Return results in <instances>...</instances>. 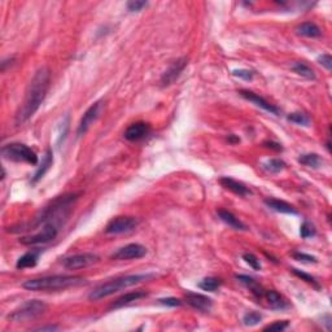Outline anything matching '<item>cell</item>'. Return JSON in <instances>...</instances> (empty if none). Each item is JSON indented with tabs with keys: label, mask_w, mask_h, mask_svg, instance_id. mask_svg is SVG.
<instances>
[{
	"label": "cell",
	"mask_w": 332,
	"mask_h": 332,
	"mask_svg": "<svg viewBox=\"0 0 332 332\" xmlns=\"http://www.w3.org/2000/svg\"><path fill=\"white\" fill-rule=\"evenodd\" d=\"M49 82H51V74H49L48 68L42 66L38 69L34 77L27 85L22 105L20 106L17 115H16V125H22L37 113V110L46 99L49 89Z\"/></svg>",
	"instance_id": "6da1fadb"
},
{
	"label": "cell",
	"mask_w": 332,
	"mask_h": 332,
	"mask_svg": "<svg viewBox=\"0 0 332 332\" xmlns=\"http://www.w3.org/2000/svg\"><path fill=\"white\" fill-rule=\"evenodd\" d=\"M78 196H79V193H66V195L59 196L53 201H51L48 205L44 206L33 222L22 225V229H18L17 231L37 230L48 224L54 225V226H58L60 229L68 219L69 214L73 209V204L77 201Z\"/></svg>",
	"instance_id": "7a4b0ae2"
},
{
	"label": "cell",
	"mask_w": 332,
	"mask_h": 332,
	"mask_svg": "<svg viewBox=\"0 0 332 332\" xmlns=\"http://www.w3.org/2000/svg\"><path fill=\"white\" fill-rule=\"evenodd\" d=\"M86 283V279L78 275H49L42 278H34L26 281L22 287L27 291L34 292H51V291H63L70 287H78Z\"/></svg>",
	"instance_id": "3957f363"
},
{
	"label": "cell",
	"mask_w": 332,
	"mask_h": 332,
	"mask_svg": "<svg viewBox=\"0 0 332 332\" xmlns=\"http://www.w3.org/2000/svg\"><path fill=\"white\" fill-rule=\"evenodd\" d=\"M153 276H155V274H134L112 279V281L100 284V286L96 287L94 291H91V293L89 295V298L92 301H99L101 300V298H105L110 295H115L116 292H118L121 289L129 288V287L135 286V284L137 283L148 281V279L153 278Z\"/></svg>",
	"instance_id": "277c9868"
},
{
	"label": "cell",
	"mask_w": 332,
	"mask_h": 332,
	"mask_svg": "<svg viewBox=\"0 0 332 332\" xmlns=\"http://www.w3.org/2000/svg\"><path fill=\"white\" fill-rule=\"evenodd\" d=\"M47 303L40 300H29L23 302L21 307L13 310L8 315V319L15 323H21V322H30L34 321L37 318L42 317L47 312Z\"/></svg>",
	"instance_id": "5b68a950"
},
{
	"label": "cell",
	"mask_w": 332,
	"mask_h": 332,
	"mask_svg": "<svg viewBox=\"0 0 332 332\" xmlns=\"http://www.w3.org/2000/svg\"><path fill=\"white\" fill-rule=\"evenodd\" d=\"M2 155L4 158L16 162H26L37 165L38 156L30 147L21 143H9L2 147Z\"/></svg>",
	"instance_id": "8992f818"
},
{
	"label": "cell",
	"mask_w": 332,
	"mask_h": 332,
	"mask_svg": "<svg viewBox=\"0 0 332 332\" xmlns=\"http://www.w3.org/2000/svg\"><path fill=\"white\" fill-rule=\"evenodd\" d=\"M59 231H60V229H59L58 226L48 224L46 225V226L42 227V229H40L38 232H35V234L21 238L20 243L27 246L43 245V244L49 243V241L54 240V239L58 238Z\"/></svg>",
	"instance_id": "52a82bcc"
},
{
	"label": "cell",
	"mask_w": 332,
	"mask_h": 332,
	"mask_svg": "<svg viewBox=\"0 0 332 332\" xmlns=\"http://www.w3.org/2000/svg\"><path fill=\"white\" fill-rule=\"evenodd\" d=\"M100 257L95 253H78V255L69 256L63 260V266L68 270H79L86 269L98 264Z\"/></svg>",
	"instance_id": "ba28073f"
},
{
	"label": "cell",
	"mask_w": 332,
	"mask_h": 332,
	"mask_svg": "<svg viewBox=\"0 0 332 332\" xmlns=\"http://www.w3.org/2000/svg\"><path fill=\"white\" fill-rule=\"evenodd\" d=\"M187 64H188V59L187 58H179L177 60L173 61L165 72L162 73L160 79V85L162 87L172 86L173 83L177 82L179 77L182 75L183 70L186 69Z\"/></svg>",
	"instance_id": "9c48e42d"
},
{
	"label": "cell",
	"mask_w": 332,
	"mask_h": 332,
	"mask_svg": "<svg viewBox=\"0 0 332 332\" xmlns=\"http://www.w3.org/2000/svg\"><path fill=\"white\" fill-rule=\"evenodd\" d=\"M103 110H104V103L101 100L94 103L89 109H87L86 112H85V115H83V117L80 118L79 125H78V129H77L78 136H82V135H85L87 131H89V129L94 125V122H96L98 118L100 117Z\"/></svg>",
	"instance_id": "30bf717a"
},
{
	"label": "cell",
	"mask_w": 332,
	"mask_h": 332,
	"mask_svg": "<svg viewBox=\"0 0 332 332\" xmlns=\"http://www.w3.org/2000/svg\"><path fill=\"white\" fill-rule=\"evenodd\" d=\"M139 225V220L135 217H116L105 227L106 234L120 235L132 231Z\"/></svg>",
	"instance_id": "8fae6325"
},
{
	"label": "cell",
	"mask_w": 332,
	"mask_h": 332,
	"mask_svg": "<svg viewBox=\"0 0 332 332\" xmlns=\"http://www.w3.org/2000/svg\"><path fill=\"white\" fill-rule=\"evenodd\" d=\"M147 255V248L139 243H131L122 248L117 249L112 255L113 260L126 261V260H139Z\"/></svg>",
	"instance_id": "7c38bea8"
},
{
	"label": "cell",
	"mask_w": 332,
	"mask_h": 332,
	"mask_svg": "<svg viewBox=\"0 0 332 332\" xmlns=\"http://www.w3.org/2000/svg\"><path fill=\"white\" fill-rule=\"evenodd\" d=\"M239 95H240L243 99L251 101V103H253L255 105L260 106L261 109H264V110H266V112L271 113V115L278 116L279 113H281V110H279L278 106L272 105L270 101H267L266 99L262 98V96H260V95L256 94V92L249 91V90H240V91H239Z\"/></svg>",
	"instance_id": "4fadbf2b"
},
{
	"label": "cell",
	"mask_w": 332,
	"mask_h": 332,
	"mask_svg": "<svg viewBox=\"0 0 332 332\" xmlns=\"http://www.w3.org/2000/svg\"><path fill=\"white\" fill-rule=\"evenodd\" d=\"M184 301L188 303L189 307L203 313H209L213 308V301L208 296H204L201 293L187 292L184 296Z\"/></svg>",
	"instance_id": "5bb4252c"
},
{
	"label": "cell",
	"mask_w": 332,
	"mask_h": 332,
	"mask_svg": "<svg viewBox=\"0 0 332 332\" xmlns=\"http://www.w3.org/2000/svg\"><path fill=\"white\" fill-rule=\"evenodd\" d=\"M151 132V126L147 122H135L131 123L126 130H125V139L129 142H139L143 141Z\"/></svg>",
	"instance_id": "9a60e30c"
},
{
	"label": "cell",
	"mask_w": 332,
	"mask_h": 332,
	"mask_svg": "<svg viewBox=\"0 0 332 332\" xmlns=\"http://www.w3.org/2000/svg\"><path fill=\"white\" fill-rule=\"evenodd\" d=\"M219 184L224 187V188L229 189V191H231L232 193L241 196V198H244V196H248L252 193V192H251V189H249L245 184L241 183V182H239V181H236V179H232V178H230V177L219 178Z\"/></svg>",
	"instance_id": "2e32d148"
},
{
	"label": "cell",
	"mask_w": 332,
	"mask_h": 332,
	"mask_svg": "<svg viewBox=\"0 0 332 332\" xmlns=\"http://www.w3.org/2000/svg\"><path fill=\"white\" fill-rule=\"evenodd\" d=\"M264 203L267 208H270L274 212L283 213V214H297L298 213L295 206L291 205V204L284 200H279V199L266 198L264 200Z\"/></svg>",
	"instance_id": "e0dca14e"
},
{
	"label": "cell",
	"mask_w": 332,
	"mask_h": 332,
	"mask_svg": "<svg viewBox=\"0 0 332 332\" xmlns=\"http://www.w3.org/2000/svg\"><path fill=\"white\" fill-rule=\"evenodd\" d=\"M262 297L266 298L267 303H269V307L274 310H283V309H287V308L289 307L286 298H284L281 293H278L276 291H274V289L265 291Z\"/></svg>",
	"instance_id": "ac0fdd59"
},
{
	"label": "cell",
	"mask_w": 332,
	"mask_h": 332,
	"mask_svg": "<svg viewBox=\"0 0 332 332\" xmlns=\"http://www.w3.org/2000/svg\"><path fill=\"white\" fill-rule=\"evenodd\" d=\"M217 214L220 220H224L225 224L229 225V226L232 227L234 230H238V231H246V230H248V227H246L239 218L235 217L231 212H229V210L218 209Z\"/></svg>",
	"instance_id": "d6986e66"
},
{
	"label": "cell",
	"mask_w": 332,
	"mask_h": 332,
	"mask_svg": "<svg viewBox=\"0 0 332 332\" xmlns=\"http://www.w3.org/2000/svg\"><path fill=\"white\" fill-rule=\"evenodd\" d=\"M147 296V292L144 291H135V292H129L126 295L121 296L120 298L115 301V302L110 305V309H120V308L126 307V305H130V303L135 302V301L141 300V298H144Z\"/></svg>",
	"instance_id": "ffe728a7"
},
{
	"label": "cell",
	"mask_w": 332,
	"mask_h": 332,
	"mask_svg": "<svg viewBox=\"0 0 332 332\" xmlns=\"http://www.w3.org/2000/svg\"><path fill=\"white\" fill-rule=\"evenodd\" d=\"M52 163H53V153H52L51 148H47L46 153H44L43 161H42V163H40V166L38 168L37 172H35V174L33 175L32 183H37V182H39L40 179L44 177V174L48 172L49 168L52 166Z\"/></svg>",
	"instance_id": "44dd1931"
},
{
	"label": "cell",
	"mask_w": 332,
	"mask_h": 332,
	"mask_svg": "<svg viewBox=\"0 0 332 332\" xmlns=\"http://www.w3.org/2000/svg\"><path fill=\"white\" fill-rule=\"evenodd\" d=\"M39 255H40L39 249H33V251H30V252L25 253V255L21 256V257L17 260L16 267H17V269H29V267H34L35 265L38 264Z\"/></svg>",
	"instance_id": "7402d4cb"
},
{
	"label": "cell",
	"mask_w": 332,
	"mask_h": 332,
	"mask_svg": "<svg viewBox=\"0 0 332 332\" xmlns=\"http://www.w3.org/2000/svg\"><path fill=\"white\" fill-rule=\"evenodd\" d=\"M296 32H297V34L301 35V37L307 38H319L322 35V30L319 29V26L314 22H310V21L298 25Z\"/></svg>",
	"instance_id": "603a6c76"
},
{
	"label": "cell",
	"mask_w": 332,
	"mask_h": 332,
	"mask_svg": "<svg viewBox=\"0 0 332 332\" xmlns=\"http://www.w3.org/2000/svg\"><path fill=\"white\" fill-rule=\"evenodd\" d=\"M235 278L238 279L240 283H243L244 286L248 287L251 291H252L253 295L256 296V297L258 298H262V296H264V289H262V287L260 286V284L257 283V282L255 281V279L252 278V276H248V275H235Z\"/></svg>",
	"instance_id": "cb8c5ba5"
},
{
	"label": "cell",
	"mask_w": 332,
	"mask_h": 332,
	"mask_svg": "<svg viewBox=\"0 0 332 332\" xmlns=\"http://www.w3.org/2000/svg\"><path fill=\"white\" fill-rule=\"evenodd\" d=\"M298 162L303 166H308V168L318 169L323 163V158L317 153H305V155H301L298 157Z\"/></svg>",
	"instance_id": "d4e9b609"
},
{
	"label": "cell",
	"mask_w": 332,
	"mask_h": 332,
	"mask_svg": "<svg viewBox=\"0 0 332 332\" xmlns=\"http://www.w3.org/2000/svg\"><path fill=\"white\" fill-rule=\"evenodd\" d=\"M286 162L281 158H270L266 162H264L262 168L266 170L267 173H271V174H278V173L283 172L286 169Z\"/></svg>",
	"instance_id": "484cf974"
},
{
	"label": "cell",
	"mask_w": 332,
	"mask_h": 332,
	"mask_svg": "<svg viewBox=\"0 0 332 332\" xmlns=\"http://www.w3.org/2000/svg\"><path fill=\"white\" fill-rule=\"evenodd\" d=\"M198 286L199 288H201L203 291H206V292H215V291L222 286V281L218 278H214V276H208V278H204Z\"/></svg>",
	"instance_id": "4316f807"
},
{
	"label": "cell",
	"mask_w": 332,
	"mask_h": 332,
	"mask_svg": "<svg viewBox=\"0 0 332 332\" xmlns=\"http://www.w3.org/2000/svg\"><path fill=\"white\" fill-rule=\"evenodd\" d=\"M292 70L296 74L301 75V77L307 78V79H315V73L309 65H307L305 63H295L292 65Z\"/></svg>",
	"instance_id": "83f0119b"
},
{
	"label": "cell",
	"mask_w": 332,
	"mask_h": 332,
	"mask_svg": "<svg viewBox=\"0 0 332 332\" xmlns=\"http://www.w3.org/2000/svg\"><path fill=\"white\" fill-rule=\"evenodd\" d=\"M287 118H288V121L296 123V125H300V126H309L310 125V117L307 113L293 112L291 115H288Z\"/></svg>",
	"instance_id": "f1b7e54d"
},
{
	"label": "cell",
	"mask_w": 332,
	"mask_h": 332,
	"mask_svg": "<svg viewBox=\"0 0 332 332\" xmlns=\"http://www.w3.org/2000/svg\"><path fill=\"white\" fill-rule=\"evenodd\" d=\"M315 235H317V230H315L314 225L309 220H303L302 225L300 226V236L302 239H309V238H314Z\"/></svg>",
	"instance_id": "f546056e"
},
{
	"label": "cell",
	"mask_w": 332,
	"mask_h": 332,
	"mask_svg": "<svg viewBox=\"0 0 332 332\" xmlns=\"http://www.w3.org/2000/svg\"><path fill=\"white\" fill-rule=\"evenodd\" d=\"M261 321H262V314L258 312H248L245 313L243 317V323L249 327L256 326V324L260 323Z\"/></svg>",
	"instance_id": "4dcf8cb0"
},
{
	"label": "cell",
	"mask_w": 332,
	"mask_h": 332,
	"mask_svg": "<svg viewBox=\"0 0 332 332\" xmlns=\"http://www.w3.org/2000/svg\"><path fill=\"white\" fill-rule=\"evenodd\" d=\"M292 272L296 275V276L301 278V281H305L307 283L312 284L314 288H317V289L321 288V286H319L318 281L314 278V276H313V275L308 274V272H303V271H301V270H297V269H292Z\"/></svg>",
	"instance_id": "1f68e13d"
},
{
	"label": "cell",
	"mask_w": 332,
	"mask_h": 332,
	"mask_svg": "<svg viewBox=\"0 0 332 332\" xmlns=\"http://www.w3.org/2000/svg\"><path fill=\"white\" fill-rule=\"evenodd\" d=\"M243 260L245 261L246 264L249 265V266L252 267L253 270H256V271H258V270H261V262L260 260H258L257 257H256L253 253H244L243 255Z\"/></svg>",
	"instance_id": "d6a6232c"
},
{
	"label": "cell",
	"mask_w": 332,
	"mask_h": 332,
	"mask_svg": "<svg viewBox=\"0 0 332 332\" xmlns=\"http://www.w3.org/2000/svg\"><path fill=\"white\" fill-rule=\"evenodd\" d=\"M232 75L244 80H252L253 77H255V73L252 70H249V69H235V70H232Z\"/></svg>",
	"instance_id": "836d02e7"
},
{
	"label": "cell",
	"mask_w": 332,
	"mask_h": 332,
	"mask_svg": "<svg viewBox=\"0 0 332 332\" xmlns=\"http://www.w3.org/2000/svg\"><path fill=\"white\" fill-rule=\"evenodd\" d=\"M147 6H148V2H144V0H130L126 4L130 12H141Z\"/></svg>",
	"instance_id": "e575fe53"
},
{
	"label": "cell",
	"mask_w": 332,
	"mask_h": 332,
	"mask_svg": "<svg viewBox=\"0 0 332 332\" xmlns=\"http://www.w3.org/2000/svg\"><path fill=\"white\" fill-rule=\"evenodd\" d=\"M289 322L288 321H276L274 323L269 324L264 328V331H275V332H282L286 328H288Z\"/></svg>",
	"instance_id": "d590c367"
},
{
	"label": "cell",
	"mask_w": 332,
	"mask_h": 332,
	"mask_svg": "<svg viewBox=\"0 0 332 332\" xmlns=\"http://www.w3.org/2000/svg\"><path fill=\"white\" fill-rule=\"evenodd\" d=\"M292 256L295 260L301 261V262H307V264H317L318 262L317 257L307 255V253H303V252H293Z\"/></svg>",
	"instance_id": "8d00e7d4"
},
{
	"label": "cell",
	"mask_w": 332,
	"mask_h": 332,
	"mask_svg": "<svg viewBox=\"0 0 332 332\" xmlns=\"http://www.w3.org/2000/svg\"><path fill=\"white\" fill-rule=\"evenodd\" d=\"M158 302L162 303V305H165V307H169V308H177V307H181L182 305V301L177 297L160 298V300H158Z\"/></svg>",
	"instance_id": "74e56055"
},
{
	"label": "cell",
	"mask_w": 332,
	"mask_h": 332,
	"mask_svg": "<svg viewBox=\"0 0 332 332\" xmlns=\"http://www.w3.org/2000/svg\"><path fill=\"white\" fill-rule=\"evenodd\" d=\"M318 63L321 64L322 66H323V68H326L327 70H331L332 69V58H331V54L329 53H323L322 54V56H319V58H318Z\"/></svg>",
	"instance_id": "f35d334b"
},
{
	"label": "cell",
	"mask_w": 332,
	"mask_h": 332,
	"mask_svg": "<svg viewBox=\"0 0 332 332\" xmlns=\"http://www.w3.org/2000/svg\"><path fill=\"white\" fill-rule=\"evenodd\" d=\"M262 146L265 147V148H269V149H274V151L279 152V151H283V147H282V144L276 143V142H271V141H266L262 143Z\"/></svg>",
	"instance_id": "ab89813d"
},
{
	"label": "cell",
	"mask_w": 332,
	"mask_h": 332,
	"mask_svg": "<svg viewBox=\"0 0 332 332\" xmlns=\"http://www.w3.org/2000/svg\"><path fill=\"white\" fill-rule=\"evenodd\" d=\"M13 63H15V58L4 59V60L2 61V63H0V70H2V73L6 72L7 68H8V66L13 65Z\"/></svg>",
	"instance_id": "60d3db41"
},
{
	"label": "cell",
	"mask_w": 332,
	"mask_h": 332,
	"mask_svg": "<svg viewBox=\"0 0 332 332\" xmlns=\"http://www.w3.org/2000/svg\"><path fill=\"white\" fill-rule=\"evenodd\" d=\"M58 329H59V326H52V324H49V326L37 327V328H35V331H42V332L49 331V332H52V331H58Z\"/></svg>",
	"instance_id": "b9f144b4"
},
{
	"label": "cell",
	"mask_w": 332,
	"mask_h": 332,
	"mask_svg": "<svg viewBox=\"0 0 332 332\" xmlns=\"http://www.w3.org/2000/svg\"><path fill=\"white\" fill-rule=\"evenodd\" d=\"M229 142L230 143H239V142H240V139H239L238 136H235V135H230Z\"/></svg>",
	"instance_id": "7bdbcfd3"
}]
</instances>
